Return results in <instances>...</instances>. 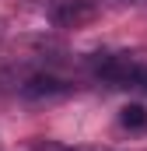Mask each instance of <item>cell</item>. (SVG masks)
Wrapping results in <instances>:
<instances>
[{"label": "cell", "instance_id": "7a4b0ae2", "mask_svg": "<svg viewBox=\"0 0 147 151\" xmlns=\"http://www.w3.org/2000/svg\"><path fill=\"white\" fill-rule=\"evenodd\" d=\"M14 91L21 99H60V95H70L74 84H67L60 74L53 70H14Z\"/></svg>", "mask_w": 147, "mask_h": 151}, {"label": "cell", "instance_id": "52a82bcc", "mask_svg": "<svg viewBox=\"0 0 147 151\" xmlns=\"http://www.w3.org/2000/svg\"><path fill=\"white\" fill-rule=\"evenodd\" d=\"M126 4H130V0H126Z\"/></svg>", "mask_w": 147, "mask_h": 151}, {"label": "cell", "instance_id": "5b68a950", "mask_svg": "<svg viewBox=\"0 0 147 151\" xmlns=\"http://www.w3.org/2000/svg\"><path fill=\"white\" fill-rule=\"evenodd\" d=\"M74 151H112V148H91L88 144V148H74Z\"/></svg>", "mask_w": 147, "mask_h": 151}, {"label": "cell", "instance_id": "3957f363", "mask_svg": "<svg viewBox=\"0 0 147 151\" xmlns=\"http://www.w3.org/2000/svg\"><path fill=\"white\" fill-rule=\"evenodd\" d=\"M91 14H95V11H91L88 4L74 0V4H63V7H56V14H53V18H56L60 25H81V21H88Z\"/></svg>", "mask_w": 147, "mask_h": 151}, {"label": "cell", "instance_id": "6da1fadb", "mask_svg": "<svg viewBox=\"0 0 147 151\" xmlns=\"http://www.w3.org/2000/svg\"><path fill=\"white\" fill-rule=\"evenodd\" d=\"M91 74L112 88H133L147 95V63L130 53H98L91 56Z\"/></svg>", "mask_w": 147, "mask_h": 151}, {"label": "cell", "instance_id": "8992f818", "mask_svg": "<svg viewBox=\"0 0 147 151\" xmlns=\"http://www.w3.org/2000/svg\"><path fill=\"white\" fill-rule=\"evenodd\" d=\"M0 39H4V18H0Z\"/></svg>", "mask_w": 147, "mask_h": 151}, {"label": "cell", "instance_id": "277c9868", "mask_svg": "<svg viewBox=\"0 0 147 151\" xmlns=\"http://www.w3.org/2000/svg\"><path fill=\"white\" fill-rule=\"evenodd\" d=\"M119 119H123V127H144L147 113H144V106H126V109L119 113Z\"/></svg>", "mask_w": 147, "mask_h": 151}]
</instances>
